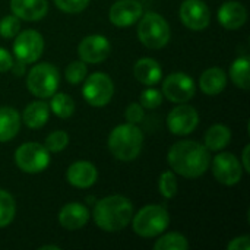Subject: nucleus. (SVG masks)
Returning <instances> with one entry per match:
<instances>
[{
  "instance_id": "nucleus-29",
  "label": "nucleus",
  "mask_w": 250,
  "mask_h": 250,
  "mask_svg": "<svg viewBox=\"0 0 250 250\" xmlns=\"http://www.w3.org/2000/svg\"><path fill=\"white\" fill-rule=\"evenodd\" d=\"M86 73H88L86 63L82 60H75V62L67 64V67L64 70V78L69 83L78 85L86 78Z\"/></svg>"
},
{
  "instance_id": "nucleus-5",
  "label": "nucleus",
  "mask_w": 250,
  "mask_h": 250,
  "mask_svg": "<svg viewBox=\"0 0 250 250\" xmlns=\"http://www.w3.org/2000/svg\"><path fill=\"white\" fill-rule=\"evenodd\" d=\"M132 220L133 231L145 239L160 236L170 224V215L161 205H146L135 217H132Z\"/></svg>"
},
{
  "instance_id": "nucleus-18",
  "label": "nucleus",
  "mask_w": 250,
  "mask_h": 250,
  "mask_svg": "<svg viewBox=\"0 0 250 250\" xmlns=\"http://www.w3.org/2000/svg\"><path fill=\"white\" fill-rule=\"evenodd\" d=\"M10 9L16 18L35 22L47 15L48 3L47 0H10Z\"/></svg>"
},
{
  "instance_id": "nucleus-40",
  "label": "nucleus",
  "mask_w": 250,
  "mask_h": 250,
  "mask_svg": "<svg viewBox=\"0 0 250 250\" xmlns=\"http://www.w3.org/2000/svg\"><path fill=\"white\" fill-rule=\"evenodd\" d=\"M48 249L59 250L60 248H59V246H53V245H48V246H41V248H40V250H48Z\"/></svg>"
},
{
  "instance_id": "nucleus-10",
  "label": "nucleus",
  "mask_w": 250,
  "mask_h": 250,
  "mask_svg": "<svg viewBox=\"0 0 250 250\" xmlns=\"http://www.w3.org/2000/svg\"><path fill=\"white\" fill-rule=\"evenodd\" d=\"M196 92V86L193 79L183 72L170 73L163 82V97H166L171 103H188L193 98Z\"/></svg>"
},
{
  "instance_id": "nucleus-12",
  "label": "nucleus",
  "mask_w": 250,
  "mask_h": 250,
  "mask_svg": "<svg viewBox=\"0 0 250 250\" xmlns=\"http://www.w3.org/2000/svg\"><path fill=\"white\" fill-rule=\"evenodd\" d=\"M199 123V114L195 107L182 103L174 107L167 117L168 130L176 136H186L192 133Z\"/></svg>"
},
{
  "instance_id": "nucleus-37",
  "label": "nucleus",
  "mask_w": 250,
  "mask_h": 250,
  "mask_svg": "<svg viewBox=\"0 0 250 250\" xmlns=\"http://www.w3.org/2000/svg\"><path fill=\"white\" fill-rule=\"evenodd\" d=\"M12 64H13V57H12V54H10L6 48L0 47V73L10 70Z\"/></svg>"
},
{
  "instance_id": "nucleus-38",
  "label": "nucleus",
  "mask_w": 250,
  "mask_h": 250,
  "mask_svg": "<svg viewBox=\"0 0 250 250\" xmlns=\"http://www.w3.org/2000/svg\"><path fill=\"white\" fill-rule=\"evenodd\" d=\"M12 70H13V73L16 75V76H22V75H25V63H22V62H13V64H12V67H10Z\"/></svg>"
},
{
  "instance_id": "nucleus-27",
  "label": "nucleus",
  "mask_w": 250,
  "mask_h": 250,
  "mask_svg": "<svg viewBox=\"0 0 250 250\" xmlns=\"http://www.w3.org/2000/svg\"><path fill=\"white\" fill-rule=\"evenodd\" d=\"M188 248H189L188 239L183 234L176 233V231L161 236L154 243L155 250H186Z\"/></svg>"
},
{
  "instance_id": "nucleus-30",
  "label": "nucleus",
  "mask_w": 250,
  "mask_h": 250,
  "mask_svg": "<svg viewBox=\"0 0 250 250\" xmlns=\"http://www.w3.org/2000/svg\"><path fill=\"white\" fill-rule=\"evenodd\" d=\"M158 189L166 199H171L177 195V179L173 171H164L160 176Z\"/></svg>"
},
{
  "instance_id": "nucleus-33",
  "label": "nucleus",
  "mask_w": 250,
  "mask_h": 250,
  "mask_svg": "<svg viewBox=\"0 0 250 250\" xmlns=\"http://www.w3.org/2000/svg\"><path fill=\"white\" fill-rule=\"evenodd\" d=\"M21 29V19L15 15L4 16L0 21V35L3 38H13Z\"/></svg>"
},
{
  "instance_id": "nucleus-4",
  "label": "nucleus",
  "mask_w": 250,
  "mask_h": 250,
  "mask_svg": "<svg viewBox=\"0 0 250 250\" xmlns=\"http://www.w3.org/2000/svg\"><path fill=\"white\" fill-rule=\"evenodd\" d=\"M139 19L138 38L145 47L151 50H158L167 45L171 32L168 22L161 15L155 12H146L145 15L142 13Z\"/></svg>"
},
{
  "instance_id": "nucleus-6",
  "label": "nucleus",
  "mask_w": 250,
  "mask_h": 250,
  "mask_svg": "<svg viewBox=\"0 0 250 250\" xmlns=\"http://www.w3.org/2000/svg\"><path fill=\"white\" fill-rule=\"evenodd\" d=\"M60 73L50 63L35 64L26 76V88L37 98H50L59 88Z\"/></svg>"
},
{
  "instance_id": "nucleus-19",
  "label": "nucleus",
  "mask_w": 250,
  "mask_h": 250,
  "mask_svg": "<svg viewBox=\"0 0 250 250\" xmlns=\"http://www.w3.org/2000/svg\"><path fill=\"white\" fill-rule=\"evenodd\" d=\"M218 21L226 29L236 31L246 23L248 10L240 1H226L218 10Z\"/></svg>"
},
{
  "instance_id": "nucleus-11",
  "label": "nucleus",
  "mask_w": 250,
  "mask_h": 250,
  "mask_svg": "<svg viewBox=\"0 0 250 250\" xmlns=\"http://www.w3.org/2000/svg\"><path fill=\"white\" fill-rule=\"evenodd\" d=\"M211 170L214 177L226 186H234L242 180L243 168L237 157L231 152H221L212 160Z\"/></svg>"
},
{
  "instance_id": "nucleus-17",
  "label": "nucleus",
  "mask_w": 250,
  "mask_h": 250,
  "mask_svg": "<svg viewBox=\"0 0 250 250\" xmlns=\"http://www.w3.org/2000/svg\"><path fill=\"white\" fill-rule=\"evenodd\" d=\"M89 217L91 214L85 205L79 202H70L60 209L59 223L66 230H79L88 223Z\"/></svg>"
},
{
  "instance_id": "nucleus-1",
  "label": "nucleus",
  "mask_w": 250,
  "mask_h": 250,
  "mask_svg": "<svg viewBox=\"0 0 250 250\" xmlns=\"http://www.w3.org/2000/svg\"><path fill=\"white\" fill-rule=\"evenodd\" d=\"M167 161L174 173L186 179H196L209 168L211 155L205 145L186 139L170 148Z\"/></svg>"
},
{
  "instance_id": "nucleus-22",
  "label": "nucleus",
  "mask_w": 250,
  "mask_h": 250,
  "mask_svg": "<svg viewBox=\"0 0 250 250\" xmlns=\"http://www.w3.org/2000/svg\"><path fill=\"white\" fill-rule=\"evenodd\" d=\"M50 116V107L44 101H34L26 105L22 114V122L29 127V129H40L42 127Z\"/></svg>"
},
{
  "instance_id": "nucleus-14",
  "label": "nucleus",
  "mask_w": 250,
  "mask_h": 250,
  "mask_svg": "<svg viewBox=\"0 0 250 250\" xmlns=\"http://www.w3.org/2000/svg\"><path fill=\"white\" fill-rule=\"evenodd\" d=\"M78 53L82 62L97 64L108 59L111 53V45H110V41L104 35L94 34V35L85 37L81 41L78 47Z\"/></svg>"
},
{
  "instance_id": "nucleus-8",
  "label": "nucleus",
  "mask_w": 250,
  "mask_h": 250,
  "mask_svg": "<svg viewBox=\"0 0 250 250\" xmlns=\"http://www.w3.org/2000/svg\"><path fill=\"white\" fill-rule=\"evenodd\" d=\"M82 95L88 104L92 107H104L107 105L114 94V83L111 78L103 72H95L83 79Z\"/></svg>"
},
{
  "instance_id": "nucleus-25",
  "label": "nucleus",
  "mask_w": 250,
  "mask_h": 250,
  "mask_svg": "<svg viewBox=\"0 0 250 250\" xmlns=\"http://www.w3.org/2000/svg\"><path fill=\"white\" fill-rule=\"evenodd\" d=\"M230 78L237 88L245 89V91L249 89L250 76L249 59L248 57H239L233 62V64L230 67Z\"/></svg>"
},
{
  "instance_id": "nucleus-34",
  "label": "nucleus",
  "mask_w": 250,
  "mask_h": 250,
  "mask_svg": "<svg viewBox=\"0 0 250 250\" xmlns=\"http://www.w3.org/2000/svg\"><path fill=\"white\" fill-rule=\"evenodd\" d=\"M54 4L66 13H79L86 9L89 0H54Z\"/></svg>"
},
{
  "instance_id": "nucleus-39",
  "label": "nucleus",
  "mask_w": 250,
  "mask_h": 250,
  "mask_svg": "<svg viewBox=\"0 0 250 250\" xmlns=\"http://www.w3.org/2000/svg\"><path fill=\"white\" fill-rule=\"evenodd\" d=\"M249 151H250V146L249 145H246L245 146V149H243V168H245V171L246 173H250V164H249Z\"/></svg>"
},
{
  "instance_id": "nucleus-7",
  "label": "nucleus",
  "mask_w": 250,
  "mask_h": 250,
  "mask_svg": "<svg viewBox=\"0 0 250 250\" xmlns=\"http://www.w3.org/2000/svg\"><path fill=\"white\" fill-rule=\"evenodd\" d=\"M15 163L23 173L37 174L44 171L50 164V152L44 145L37 142L22 144L15 152Z\"/></svg>"
},
{
  "instance_id": "nucleus-9",
  "label": "nucleus",
  "mask_w": 250,
  "mask_h": 250,
  "mask_svg": "<svg viewBox=\"0 0 250 250\" xmlns=\"http://www.w3.org/2000/svg\"><path fill=\"white\" fill-rule=\"evenodd\" d=\"M44 50V38L35 29H25L16 34L13 41V54L16 60L29 64L37 62Z\"/></svg>"
},
{
  "instance_id": "nucleus-15",
  "label": "nucleus",
  "mask_w": 250,
  "mask_h": 250,
  "mask_svg": "<svg viewBox=\"0 0 250 250\" xmlns=\"http://www.w3.org/2000/svg\"><path fill=\"white\" fill-rule=\"evenodd\" d=\"M144 13V7L138 0H117L108 12V18L113 25L119 28H127L139 21Z\"/></svg>"
},
{
  "instance_id": "nucleus-16",
  "label": "nucleus",
  "mask_w": 250,
  "mask_h": 250,
  "mask_svg": "<svg viewBox=\"0 0 250 250\" xmlns=\"http://www.w3.org/2000/svg\"><path fill=\"white\" fill-rule=\"evenodd\" d=\"M66 179L73 188L88 189L97 182L98 171H97L95 166L89 161H76L69 166Z\"/></svg>"
},
{
  "instance_id": "nucleus-26",
  "label": "nucleus",
  "mask_w": 250,
  "mask_h": 250,
  "mask_svg": "<svg viewBox=\"0 0 250 250\" xmlns=\"http://www.w3.org/2000/svg\"><path fill=\"white\" fill-rule=\"evenodd\" d=\"M51 111L60 117V119H69L73 113H75V101L70 95L59 92V94H53L51 95V101L50 105Z\"/></svg>"
},
{
  "instance_id": "nucleus-23",
  "label": "nucleus",
  "mask_w": 250,
  "mask_h": 250,
  "mask_svg": "<svg viewBox=\"0 0 250 250\" xmlns=\"http://www.w3.org/2000/svg\"><path fill=\"white\" fill-rule=\"evenodd\" d=\"M21 127V117L12 107H0V142L13 139Z\"/></svg>"
},
{
  "instance_id": "nucleus-21",
  "label": "nucleus",
  "mask_w": 250,
  "mask_h": 250,
  "mask_svg": "<svg viewBox=\"0 0 250 250\" xmlns=\"http://www.w3.org/2000/svg\"><path fill=\"white\" fill-rule=\"evenodd\" d=\"M227 86V75L221 67H209L199 78V88L207 95H217Z\"/></svg>"
},
{
  "instance_id": "nucleus-28",
  "label": "nucleus",
  "mask_w": 250,
  "mask_h": 250,
  "mask_svg": "<svg viewBox=\"0 0 250 250\" xmlns=\"http://www.w3.org/2000/svg\"><path fill=\"white\" fill-rule=\"evenodd\" d=\"M15 214H16V204L13 196L9 192L0 189V229L7 227L13 221Z\"/></svg>"
},
{
  "instance_id": "nucleus-3",
  "label": "nucleus",
  "mask_w": 250,
  "mask_h": 250,
  "mask_svg": "<svg viewBox=\"0 0 250 250\" xmlns=\"http://www.w3.org/2000/svg\"><path fill=\"white\" fill-rule=\"evenodd\" d=\"M107 144L114 158L120 161H133L142 151L144 135L136 125H119L111 130Z\"/></svg>"
},
{
  "instance_id": "nucleus-20",
  "label": "nucleus",
  "mask_w": 250,
  "mask_h": 250,
  "mask_svg": "<svg viewBox=\"0 0 250 250\" xmlns=\"http://www.w3.org/2000/svg\"><path fill=\"white\" fill-rule=\"evenodd\" d=\"M133 75L141 83H144L146 86H154L161 81L163 69L157 60H154L151 57H142L135 63Z\"/></svg>"
},
{
  "instance_id": "nucleus-2",
  "label": "nucleus",
  "mask_w": 250,
  "mask_h": 250,
  "mask_svg": "<svg viewBox=\"0 0 250 250\" xmlns=\"http://www.w3.org/2000/svg\"><path fill=\"white\" fill-rule=\"evenodd\" d=\"M133 217V204L120 195H113L100 199L92 211L94 223L98 229L114 233L127 227Z\"/></svg>"
},
{
  "instance_id": "nucleus-24",
  "label": "nucleus",
  "mask_w": 250,
  "mask_h": 250,
  "mask_svg": "<svg viewBox=\"0 0 250 250\" xmlns=\"http://www.w3.org/2000/svg\"><path fill=\"white\" fill-rule=\"evenodd\" d=\"M231 139V130L224 125H214L205 133V146L208 151L224 149Z\"/></svg>"
},
{
  "instance_id": "nucleus-35",
  "label": "nucleus",
  "mask_w": 250,
  "mask_h": 250,
  "mask_svg": "<svg viewBox=\"0 0 250 250\" xmlns=\"http://www.w3.org/2000/svg\"><path fill=\"white\" fill-rule=\"evenodd\" d=\"M144 110H145V108H144L141 104H138V103L129 104L127 108H126V113H125L126 120H127L129 123H132V125L141 123V122L144 120V116H145V111H144Z\"/></svg>"
},
{
  "instance_id": "nucleus-36",
  "label": "nucleus",
  "mask_w": 250,
  "mask_h": 250,
  "mask_svg": "<svg viewBox=\"0 0 250 250\" xmlns=\"http://www.w3.org/2000/svg\"><path fill=\"white\" fill-rule=\"evenodd\" d=\"M230 250H249L250 249V237L249 236H240V237H236L233 239L229 246Z\"/></svg>"
},
{
  "instance_id": "nucleus-32",
  "label": "nucleus",
  "mask_w": 250,
  "mask_h": 250,
  "mask_svg": "<svg viewBox=\"0 0 250 250\" xmlns=\"http://www.w3.org/2000/svg\"><path fill=\"white\" fill-rule=\"evenodd\" d=\"M163 103V92H160L155 88H148L144 89L141 92V98H139V104L146 108V110H154L157 107H160Z\"/></svg>"
},
{
  "instance_id": "nucleus-13",
  "label": "nucleus",
  "mask_w": 250,
  "mask_h": 250,
  "mask_svg": "<svg viewBox=\"0 0 250 250\" xmlns=\"http://www.w3.org/2000/svg\"><path fill=\"white\" fill-rule=\"evenodd\" d=\"M180 19L186 28L192 31H202L211 22V12L202 0H185L179 10Z\"/></svg>"
},
{
  "instance_id": "nucleus-31",
  "label": "nucleus",
  "mask_w": 250,
  "mask_h": 250,
  "mask_svg": "<svg viewBox=\"0 0 250 250\" xmlns=\"http://www.w3.org/2000/svg\"><path fill=\"white\" fill-rule=\"evenodd\" d=\"M67 144H69L67 133L64 130H56L45 138L44 146L47 148L48 152H60L67 146Z\"/></svg>"
}]
</instances>
